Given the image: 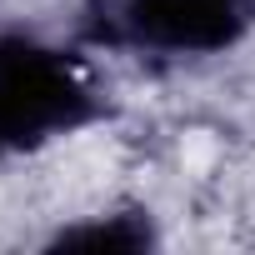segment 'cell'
I'll return each instance as SVG.
<instances>
[{"instance_id":"cell-1","label":"cell","mask_w":255,"mask_h":255,"mask_svg":"<svg viewBox=\"0 0 255 255\" xmlns=\"http://www.w3.org/2000/svg\"><path fill=\"white\" fill-rule=\"evenodd\" d=\"M105 110L95 70L35 30L0 35V155H35L80 135Z\"/></svg>"},{"instance_id":"cell-2","label":"cell","mask_w":255,"mask_h":255,"mask_svg":"<svg viewBox=\"0 0 255 255\" xmlns=\"http://www.w3.org/2000/svg\"><path fill=\"white\" fill-rule=\"evenodd\" d=\"M255 30V0H105L95 35L115 50L210 60Z\"/></svg>"},{"instance_id":"cell-3","label":"cell","mask_w":255,"mask_h":255,"mask_svg":"<svg viewBox=\"0 0 255 255\" xmlns=\"http://www.w3.org/2000/svg\"><path fill=\"white\" fill-rule=\"evenodd\" d=\"M55 250H150L155 245V225L145 210H110V215H90L80 225L55 230L50 240Z\"/></svg>"}]
</instances>
